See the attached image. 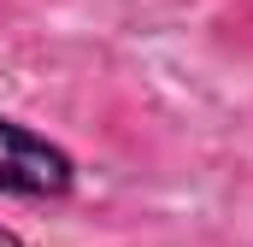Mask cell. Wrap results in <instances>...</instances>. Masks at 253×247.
<instances>
[{
	"mask_svg": "<svg viewBox=\"0 0 253 247\" xmlns=\"http://www.w3.org/2000/svg\"><path fill=\"white\" fill-rule=\"evenodd\" d=\"M83 183L77 153L53 141L47 129L0 112V200H24V206H65Z\"/></svg>",
	"mask_w": 253,
	"mask_h": 247,
	"instance_id": "1",
	"label": "cell"
},
{
	"mask_svg": "<svg viewBox=\"0 0 253 247\" xmlns=\"http://www.w3.org/2000/svg\"><path fill=\"white\" fill-rule=\"evenodd\" d=\"M0 247H30V242H24V236H18L12 224H0Z\"/></svg>",
	"mask_w": 253,
	"mask_h": 247,
	"instance_id": "2",
	"label": "cell"
}]
</instances>
